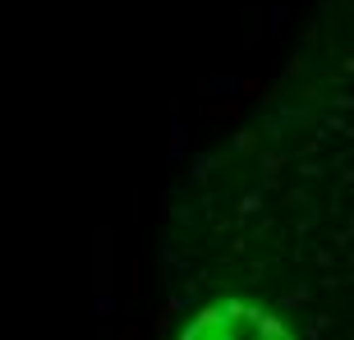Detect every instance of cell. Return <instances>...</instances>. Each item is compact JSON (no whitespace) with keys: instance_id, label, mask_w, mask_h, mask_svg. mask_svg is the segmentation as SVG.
Wrapping results in <instances>:
<instances>
[{"instance_id":"obj_1","label":"cell","mask_w":354,"mask_h":340,"mask_svg":"<svg viewBox=\"0 0 354 340\" xmlns=\"http://www.w3.org/2000/svg\"><path fill=\"white\" fill-rule=\"evenodd\" d=\"M184 340H295L276 317H267L263 308L249 303H221L207 308L194 327L184 331Z\"/></svg>"}]
</instances>
